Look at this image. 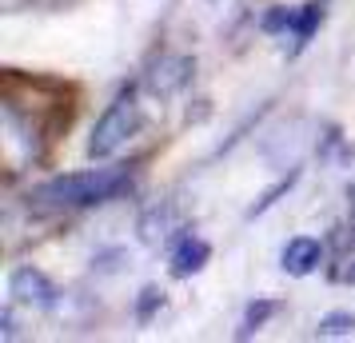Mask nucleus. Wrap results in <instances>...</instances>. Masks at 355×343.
Returning <instances> with one entry per match:
<instances>
[{"mask_svg":"<svg viewBox=\"0 0 355 343\" xmlns=\"http://www.w3.org/2000/svg\"><path fill=\"white\" fill-rule=\"evenodd\" d=\"M320 20H323V4H304V8L295 12V24H291V40H295V52H304V49H307V40L315 36Z\"/></svg>","mask_w":355,"mask_h":343,"instance_id":"nucleus-8","label":"nucleus"},{"mask_svg":"<svg viewBox=\"0 0 355 343\" xmlns=\"http://www.w3.org/2000/svg\"><path fill=\"white\" fill-rule=\"evenodd\" d=\"M208 260H211V244L208 240H200V236H184L180 247L172 252V276L188 279V276H196Z\"/></svg>","mask_w":355,"mask_h":343,"instance_id":"nucleus-7","label":"nucleus"},{"mask_svg":"<svg viewBox=\"0 0 355 343\" xmlns=\"http://www.w3.org/2000/svg\"><path fill=\"white\" fill-rule=\"evenodd\" d=\"M275 311H279V304L275 299H256L252 308H248V315H243V327H240V335H252V331H259V327L272 319Z\"/></svg>","mask_w":355,"mask_h":343,"instance_id":"nucleus-10","label":"nucleus"},{"mask_svg":"<svg viewBox=\"0 0 355 343\" xmlns=\"http://www.w3.org/2000/svg\"><path fill=\"white\" fill-rule=\"evenodd\" d=\"M295 180H300V168H291V172H288V176H284L279 184H272V188H268V192H263V196H259L256 204H252V208H248V220L263 216V212H268V208H272V204H275L279 196H288L291 188H295Z\"/></svg>","mask_w":355,"mask_h":343,"instance_id":"nucleus-9","label":"nucleus"},{"mask_svg":"<svg viewBox=\"0 0 355 343\" xmlns=\"http://www.w3.org/2000/svg\"><path fill=\"white\" fill-rule=\"evenodd\" d=\"M180 224H184V212H180L176 200H160V204H152L144 216H140V224H136V231H140V240L144 244H164V240H172V231H180Z\"/></svg>","mask_w":355,"mask_h":343,"instance_id":"nucleus-5","label":"nucleus"},{"mask_svg":"<svg viewBox=\"0 0 355 343\" xmlns=\"http://www.w3.org/2000/svg\"><path fill=\"white\" fill-rule=\"evenodd\" d=\"M192 72H196V60H192V56H184V52H164V56H156V60L148 64L144 88H148L156 100H168V96H176L180 88H188Z\"/></svg>","mask_w":355,"mask_h":343,"instance_id":"nucleus-3","label":"nucleus"},{"mask_svg":"<svg viewBox=\"0 0 355 343\" xmlns=\"http://www.w3.org/2000/svg\"><path fill=\"white\" fill-rule=\"evenodd\" d=\"M164 304V292L160 288H144V292H140V308H136V319H140V324H148V319H152V311L160 308Z\"/></svg>","mask_w":355,"mask_h":343,"instance_id":"nucleus-13","label":"nucleus"},{"mask_svg":"<svg viewBox=\"0 0 355 343\" xmlns=\"http://www.w3.org/2000/svg\"><path fill=\"white\" fill-rule=\"evenodd\" d=\"M56 283H52L40 267L24 263L8 276V299L12 304H24V308H56Z\"/></svg>","mask_w":355,"mask_h":343,"instance_id":"nucleus-4","label":"nucleus"},{"mask_svg":"<svg viewBox=\"0 0 355 343\" xmlns=\"http://www.w3.org/2000/svg\"><path fill=\"white\" fill-rule=\"evenodd\" d=\"M352 208H355V188H352Z\"/></svg>","mask_w":355,"mask_h":343,"instance_id":"nucleus-15","label":"nucleus"},{"mask_svg":"<svg viewBox=\"0 0 355 343\" xmlns=\"http://www.w3.org/2000/svg\"><path fill=\"white\" fill-rule=\"evenodd\" d=\"M291 24H295V8H284V4H275L272 12H268V17L259 20V28H263V33H288Z\"/></svg>","mask_w":355,"mask_h":343,"instance_id":"nucleus-12","label":"nucleus"},{"mask_svg":"<svg viewBox=\"0 0 355 343\" xmlns=\"http://www.w3.org/2000/svg\"><path fill=\"white\" fill-rule=\"evenodd\" d=\"M132 184L128 168H92V172H72L56 180L36 184L28 192V204L40 212H72V208H92L108 204Z\"/></svg>","mask_w":355,"mask_h":343,"instance_id":"nucleus-1","label":"nucleus"},{"mask_svg":"<svg viewBox=\"0 0 355 343\" xmlns=\"http://www.w3.org/2000/svg\"><path fill=\"white\" fill-rule=\"evenodd\" d=\"M320 260H323V244L315 236H295V240H288L284 252H279V267H284L288 276H311V272L320 267Z\"/></svg>","mask_w":355,"mask_h":343,"instance_id":"nucleus-6","label":"nucleus"},{"mask_svg":"<svg viewBox=\"0 0 355 343\" xmlns=\"http://www.w3.org/2000/svg\"><path fill=\"white\" fill-rule=\"evenodd\" d=\"M347 279H352V283H355V260L347 263Z\"/></svg>","mask_w":355,"mask_h":343,"instance_id":"nucleus-14","label":"nucleus"},{"mask_svg":"<svg viewBox=\"0 0 355 343\" xmlns=\"http://www.w3.org/2000/svg\"><path fill=\"white\" fill-rule=\"evenodd\" d=\"M355 331V315L352 311H331L320 319V335H352Z\"/></svg>","mask_w":355,"mask_h":343,"instance_id":"nucleus-11","label":"nucleus"},{"mask_svg":"<svg viewBox=\"0 0 355 343\" xmlns=\"http://www.w3.org/2000/svg\"><path fill=\"white\" fill-rule=\"evenodd\" d=\"M140 124H144V116H140V100H136L132 88H124V92L108 104V112L96 120V128H92V136H88V156H92V160H108V156H116V152L140 132Z\"/></svg>","mask_w":355,"mask_h":343,"instance_id":"nucleus-2","label":"nucleus"}]
</instances>
